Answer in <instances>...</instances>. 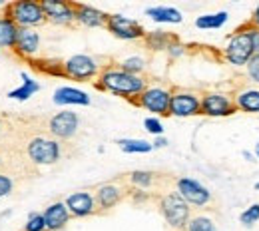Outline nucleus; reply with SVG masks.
<instances>
[{
	"label": "nucleus",
	"instance_id": "nucleus-25",
	"mask_svg": "<svg viewBox=\"0 0 259 231\" xmlns=\"http://www.w3.org/2000/svg\"><path fill=\"white\" fill-rule=\"evenodd\" d=\"M118 148L126 154H148L154 150V146L146 140H130V137H124V140H118L116 142Z\"/></svg>",
	"mask_w": 259,
	"mask_h": 231
},
{
	"label": "nucleus",
	"instance_id": "nucleus-8",
	"mask_svg": "<svg viewBox=\"0 0 259 231\" xmlns=\"http://www.w3.org/2000/svg\"><path fill=\"white\" fill-rule=\"evenodd\" d=\"M201 114V98L192 90H174L169 100V116L192 118Z\"/></svg>",
	"mask_w": 259,
	"mask_h": 231
},
{
	"label": "nucleus",
	"instance_id": "nucleus-12",
	"mask_svg": "<svg viewBox=\"0 0 259 231\" xmlns=\"http://www.w3.org/2000/svg\"><path fill=\"white\" fill-rule=\"evenodd\" d=\"M80 128V118L76 112H58L48 122V132L54 135V140H70L74 137Z\"/></svg>",
	"mask_w": 259,
	"mask_h": 231
},
{
	"label": "nucleus",
	"instance_id": "nucleus-2",
	"mask_svg": "<svg viewBox=\"0 0 259 231\" xmlns=\"http://www.w3.org/2000/svg\"><path fill=\"white\" fill-rule=\"evenodd\" d=\"M160 213L163 215L165 223L174 231H186L192 219V207L184 201L178 192H169L160 198Z\"/></svg>",
	"mask_w": 259,
	"mask_h": 231
},
{
	"label": "nucleus",
	"instance_id": "nucleus-39",
	"mask_svg": "<svg viewBox=\"0 0 259 231\" xmlns=\"http://www.w3.org/2000/svg\"><path fill=\"white\" fill-rule=\"evenodd\" d=\"M241 154H243V158H245V160H247V162H253V156H251V154H249V152H247V150H243V152H241Z\"/></svg>",
	"mask_w": 259,
	"mask_h": 231
},
{
	"label": "nucleus",
	"instance_id": "nucleus-6",
	"mask_svg": "<svg viewBox=\"0 0 259 231\" xmlns=\"http://www.w3.org/2000/svg\"><path fill=\"white\" fill-rule=\"evenodd\" d=\"M169 100H171V92L167 88L150 86L138 98L132 100V104L138 108H144L156 116H169Z\"/></svg>",
	"mask_w": 259,
	"mask_h": 231
},
{
	"label": "nucleus",
	"instance_id": "nucleus-30",
	"mask_svg": "<svg viewBox=\"0 0 259 231\" xmlns=\"http://www.w3.org/2000/svg\"><path fill=\"white\" fill-rule=\"evenodd\" d=\"M239 221H241L245 227H251L253 223H257L259 221V203L249 205V207L239 215Z\"/></svg>",
	"mask_w": 259,
	"mask_h": 231
},
{
	"label": "nucleus",
	"instance_id": "nucleus-35",
	"mask_svg": "<svg viewBox=\"0 0 259 231\" xmlns=\"http://www.w3.org/2000/svg\"><path fill=\"white\" fill-rule=\"evenodd\" d=\"M247 32H249V38H251V48H253V54H259V28L247 24Z\"/></svg>",
	"mask_w": 259,
	"mask_h": 231
},
{
	"label": "nucleus",
	"instance_id": "nucleus-38",
	"mask_svg": "<svg viewBox=\"0 0 259 231\" xmlns=\"http://www.w3.org/2000/svg\"><path fill=\"white\" fill-rule=\"evenodd\" d=\"M154 148H165L167 146V140L165 137H162V135H158L156 140H154V144H152Z\"/></svg>",
	"mask_w": 259,
	"mask_h": 231
},
{
	"label": "nucleus",
	"instance_id": "nucleus-4",
	"mask_svg": "<svg viewBox=\"0 0 259 231\" xmlns=\"http://www.w3.org/2000/svg\"><path fill=\"white\" fill-rule=\"evenodd\" d=\"M26 156L36 165H52L62 156V148L58 140L46 135H34L26 144Z\"/></svg>",
	"mask_w": 259,
	"mask_h": 231
},
{
	"label": "nucleus",
	"instance_id": "nucleus-17",
	"mask_svg": "<svg viewBox=\"0 0 259 231\" xmlns=\"http://www.w3.org/2000/svg\"><path fill=\"white\" fill-rule=\"evenodd\" d=\"M14 50L24 58H32L34 54H38V50H40V36H38V32L34 28H20Z\"/></svg>",
	"mask_w": 259,
	"mask_h": 231
},
{
	"label": "nucleus",
	"instance_id": "nucleus-34",
	"mask_svg": "<svg viewBox=\"0 0 259 231\" xmlns=\"http://www.w3.org/2000/svg\"><path fill=\"white\" fill-rule=\"evenodd\" d=\"M144 128H146L150 133H154L156 137L163 133V126L158 118H146V120H144Z\"/></svg>",
	"mask_w": 259,
	"mask_h": 231
},
{
	"label": "nucleus",
	"instance_id": "nucleus-41",
	"mask_svg": "<svg viewBox=\"0 0 259 231\" xmlns=\"http://www.w3.org/2000/svg\"><path fill=\"white\" fill-rule=\"evenodd\" d=\"M255 190H257V192H259V181H257V183H255Z\"/></svg>",
	"mask_w": 259,
	"mask_h": 231
},
{
	"label": "nucleus",
	"instance_id": "nucleus-33",
	"mask_svg": "<svg viewBox=\"0 0 259 231\" xmlns=\"http://www.w3.org/2000/svg\"><path fill=\"white\" fill-rule=\"evenodd\" d=\"M12 190H14V181H12V177L6 175V173H0V199L6 198V196H10Z\"/></svg>",
	"mask_w": 259,
	"mask_h": 231
},
{
	"label": "nucleus",
	"instance_id": "nucleus-3",
	"mask_svg": "<svg viewBox=\"0 0 259 231\" xmlns=\"http://www.w3.org/2000/svg\"><path fill=\"white\" fill-rule=\"evenodd\" d=\"M4 16H8L18 28H36L46 22L42 4L34 0H16L6 4Z\"/></svg>",
	"mask_w": 259,
	"mask_h": 231
},
{
	"label": "nucleus",
	"instance_id": "nucleus-24",
	"mask_svg": "<svg viewBox=\"0 0 259 231\" xmlns=\"http://www.w3.org/2000/svg\"><path fill=\"white\" fill-rule=\"evenodd\" d=\"M146 46L152 50H167V46L171 42H176V36L163 32V30H154V32H146Z\"/></svg>",
	"mask_w": 259,
	"mask_h": 231
},
{
	"label": "nucleus",
	"instance_id": "nucleus-5",
	"mask_svg": "<svg viewBox=\"0 0 259 231\" xmlns=\"http://www.w3.org/2000/svg\"><path fill=\"white\" fill-rule=\"evenodd\" d=\"M224 54H226L227 62L233 66H245L249 62V58L253 56V48H251V38L247 32V24L235 30V34H231Z\"/></svg>",
	"mask_w": 259,
	"mask_h": 231
},
{
	"label": "nucleus",
	"instance_id": "nucleus-22",
	"mask_svg": "<svg viewBox=\"0 0 259 231\" xmlns=\"http://www.w3.org/2000/svg\"><path fill=\"white\" fill-rule=\"evenodd\" d=\"M18 32L20 28L8 16H0V46L2 48H14L18 40Z\"/></svg>",
	"mask_w": 259,
	"mask_h": 231
},
{
	"label": "nucleus",
	"instance_id": "nucleus-9",
	"mask_svg": "<svg viewBox=\"0 0 259 231\" xmlns=\"http://www.w3.org/2000/svg\"><path fill=\"white\" fill-rule=\"evenodd\" d=\"M235 102L224 92H207L201 96V114L209 118H226L235 114Z\"/></svg>",
	"mask_w": 259,
	"mask_h": 231
},
{
	"label": "nucleus",
	"instance_id": "nucleus-26",
	"mask_svg": "<svg viewBox=\"0 0 259 231\" xmlns=\"http://www.w3.org/2000/svg\"><path fill=\"white\" fill-rule=\"evenodd\" d=\"M38 90H40L38 82H34L32 78H28L26 74H22V86H20V88H16V90H12V92L8 94V98H12V100H28L34 92H38Z\"/></svg>",
	"mask_w": 259,
	"mask_h": 231
},
{
	"label": "nucleus",
	"instance_id": "nucleus-23",
	"mask_svg": "<svg viewBox=\"0 0 259 231\" xmlns=\"http://www.w3.org/2000/svg\"><path fill=\"white\" fill-rule=\"evenodd\" d=\"M229 14L227 12H215V14H203L199 18H195V26L201 28V30H215V28H222L227 22Z\"/></svg>",
	"mask_w": 259,
	"mask_h": 231
},
{
	"label": "nucleus",
	"instance_id": "nucleus-14",
	"mask_svg": "<svg viewBox=\"0 0 259 231\" xmlns=\"http://www.w3.org/2000/svg\"><path fill=\"white\" fill-rule=\"evenodd\" d=\"M64 203L70 215H74V217H88L98 211L96 199L90 192H76V194L68 196Z\"/></svg>",
	"mask_w": 259,
	"mask_h": 231
},
{
	"label": "nucleus",
	"instance_id": "nucleus-31",
	"mask_svg": "<svg viewBox=\"0 0 259 231\" xmlns=\"http://www.w3.org/2000/svg\"><path fill=\"white\" fill-rule=\"evenodd\" d=\"M24 231H48L46 229V221H44V215L34 211L28 215V221L24 225Z\"/></svg>",
	"mask_w": 259,
	"mask_h": 231
},
{
	"label": "nucleus",
	"instance_id": "nucleus-36",
	"mask_svg": "<svg viewBox=\"0 0 259 231\" xmlns=\"http://www.w3.org/2000/svg\"><path fill=\"white\" fill-rule=\"evenodd\" d=\"M186 52V48L176 40V42H171L169 46H167V54H169V58H180L182 54Z\"/></svg>",
	"mask_w": 259,
	"mask_h": 231
},
{
	"label": "nucleus",
	"instance_id": "nucleus-11",
	"mask_svg": "<svg viewBox=\"0 0 259 231\" xmlns=\"http://www.w3.org/2000/svg\"><path fill=\"white\" fill-rule=\"evenodd\" d=\"M106 28L114 34L116 38H120V40H138V38L146 36V30L142 28L140 22H136L132 18H126L122 14H108Z\"/></svg>",
	"mask_w": 259,
	"mask_h": 231
},
{
	"label": "nucleus",
	"instance_id": "nucleus-7",
	"mask_svg": "<svg viewBox=\"0 0 259 231\" xmlns=\"http://www.w3.org/2000/svg\"><path fill=\"white\" fill-rule=\"evenodd\" d=\"M62 72L66 78H72L76 82H88V80L100 76L102 70H100L96 58H92L88 54H76V56H70L62 64Z\"/></svg>",
	"mask_w": 259,
	"mask_h": 231
},
{
	"label": "nucleus",
	"instance_id": "nucleus-21",
	"mask_svg": "<svg viewBox=\"0 0 259 231\" xmlns=\"http://www.w3.org/2000/svg\"><path fill=\"white\" fill-rule=\"evenodd\" d=\"M146 14L154 22H160V24H180L184 20L182 12L178 8H171V6H152L146 10Z\"/></svg>",
	"mask_w": 259,
	"mask_h": 231
},
{
	"label": "nucleus",
	"instance_id": "nucleus-18",
	"mask_svg": "<svg viewBox=\"0 0 259 231\" xmlns=\"http://www.w3.org/2000/svg\"><path fill=\"white\" fill-rule=\"evenodd\" d=\"M122 198H124V190L120 186H116V183H104V186H100L96 196H94L96 205L102 211H108L114 205H118Z\"/></svg>",
	"mask_w": 259,
	"mask_h": 231
},
{
	"label": "nucleus",
	"instance_id": "nucleus-27",
	"mask_svg": "<svg viewBox=\"0 0 259 231\" xmlns=\"http://www.w3.org/2000/svg\"><path fill=\"white\" fill-rule=\"evenodd\" d=\"M154 179H156V173L146 171V169H138V171H132V173H130L132 186H136V188H140V190H148V188L154 183Z\"/></svg>",
	"mask_w": 259,
	"mask_h": 231
},
{
	"label": "nucleus",
	"instance_id": "nucleus-15",
	"mask_svg": "<svg viewBox=\"0 0 259 231\" xmlns=\"http://www.w3.org/2000/svg\"><path fill=\"white\" fill-rule=\"evenodd\" d=\"M74 16H76V22H80L86 28H100V26H106L108 22V14H104L102 10L88 6V4L74 2Z\"/></svg>",
	"mask_w": 259,
	"mask_h": 231
},
{
	"label": "nucleus",
	"instance_id": "nucleus-13",
	"mask_svg": "<svg viewBox=\"0 0 259 231\" xmlns=\"http://www.w3.org/2000/svg\"><path fill=\"white\" fill-rule=\"evenodd\" d=\"M42 10L46 14V20L58 26H70L74 16V2H60V0H42Z\"/></svg>",
	"mask_w": 259,
	"mask_h": 231
},
{
	"label": "nucleus",
	"instance_id": "nucleus-32",
	"mask_svg": "<svg viewBox=\"0 0 259 231\" xmlns=\"http://www.w3.org/2000/svg\"><path fill=\"white\" fill-rule=\"evenodd\" d=\"M245 68H247V76L251 78V82H255L259 86V54H253Z\"/></svg>",
	"mask_w": 259,
	"mask_h": 231
},
{
	"label": "nucleus",
	"instance_id": "nucleus-37",
	"mask_svg": "<svg viewBox=\"0 0 259 231\" xmlns=\"http://www.w3.org/2000/svg\"><path fill=\"white\" fill-rule=\"evenodd\" d=\"M249 24H251V26H255V28H259V4L255 6V10H253V14H251Z\"/></svg>",
	"mask_w": 259,
	"mask_h": 231
},
{
	"label": "nucleus",
	"instance_id": "nucleus-40",
	"mask_svg": "<svg viewBox=\"0 0 259 231\" xmlns=\"http://www.w3.org/2000/svg\"><path fill=\"white\" fill-rule=\"evenodd\" d=\"M255 156L259 158V140H257V144H255Z\"/></svg>",
	"mask_w": 259,
	"mask_h": 231
},
{
	"label": "nucleus",
	"instance_id": "nucleus-19",
	"mask_svg": "<svg viewBox=\"0 0 259 231\" xmlns=\"http://www.w3.org/2000/svg\"><path fill=\"white\" fill-rule=\"evenodd\" d=\"M52 102L56 106H88L90 104V96L82 90L70 88V86H62L54 92Z\"/></svg>",
	"mask_w": 259,
	"mask_h": 231
},
{
	"label": "nucleus",
	"instance_id": "nucleus-28",
	"mask_svg": "<svg viewBox=\"0 0 259 231\" xmlns=\"http://www.w3.org/2000/svg\"><path fill=\"white\" fill-rule=\"evenodd\" d=\"M186 231H218L215 229V223L213 219L205 217V215H194L188 223Z\"/></svg>",
	"mask_w": 259,
	"mask_h": 231
},
{
	"label": "nucleus",
	"instance_id": "nucleus-20",
	"mask_svg": "<svg viewBox=\"0 0 259 231\" xmlns=\"http://www.w3.org/2000/svg\"><path fill=\"white\" fill-rule=\"evenodd\" d=\"M235 108L245 114H259V88H245L235 94Z\"/></svg>",
	"mask_w": 259,
	"mask_h": 231
},
{
	"label": "nucleus",
	"instance_id": "nucleus-16",
	"mask_svg": "<svg viewBox=\"0 0 259 231\" xmlns=\"http://www.w3.org/2000/svg\"><path fill=\"white\" fill-rule=\"evenodd\" d=\"M44 221H46V229L48 231H60L66 227V223L70 221V211L66 207L64 201H56L52 205H48L44 209Z\"/></svg>",
	"mask_w": 259,
	"mask_h": 231
},
{
	"label": "nucleus",
	"instance_id": "nucleus-1",
	"mask_svg": "<svg viewBox=\"0 0 259 231\" xmlns=\"http://www.w3.org/2000/svg\"><path fill=\"white\" fill-rule=\"evenodd\" d=\"M96 88L102 92H110L114 96H120V98L132 100L138 98L146 88V80L142 76H136V74H130L122 68H104L98 76Z\"/></svg>",
	"mask_w": 259,
	"mask_h": 231
},
{
	"label": "nucleus",
	"instance_id": "nucleus-10",
	"mask_svg": "<svg viewBox=\"0 0 259 231\" xmlns=\"http://www.w3.org/2000/svg\"><path fill=\"white\" fill-rule=\"evenodd\" d=\"M176 192L184 198L188 205H195V207H203L207 203H211V192L201 186L199 181H195L192 177H180L176 181Z\"/></svg>",
	"mask_w": 259,
	"mask_h": 231
},
{
	"label": "nucleus",
	"instance_id": "nucleus-29",
	"mask_svg": "<svg viewBox=\"0 0 259 231\" xmlns=\"http://www.w3.org/2000/svg\"><path fill=\"white\" fill-rule=\"evenodd\" d=\"M120 68L126 70V72H130V74L140 76V74L146 70V60L140 58V56H130V58H126V60L120 64Z\"/></svg>",
	"mask_w": 259,
	"mask_h": 231
}]
</instances>
